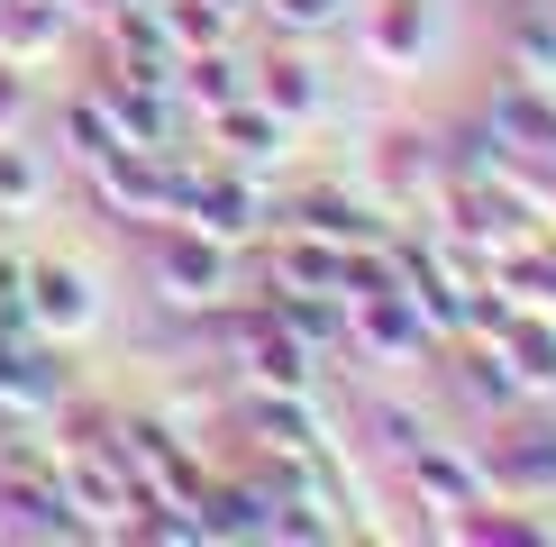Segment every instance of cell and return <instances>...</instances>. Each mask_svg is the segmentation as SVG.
Instances as JSON below:
<instances>
[{
	"label": "cell",
	"mask_w": 556,
	"mask_h": 547,
	"mask_svg": "<svg viewBox=\"0 0 556 547\" xmlns=\"http://www.w3.org/2000/svg\"><path fill=\"white\" fill-rule=\"evenodd\" d=\"M37 192H46V174H37V155L18 147V137H0V211H28Z\"/></svg>",
	"instance_id": "cell-2"
},
{
	"label": "cell",
	"mask_w": 556,
	"mask_h": 547,
	"mask_svg": "<svg viewBox=\"0 0 556 547\" xmlns=\"http://www.w3.org/2000/svg\"><path fill=\"white\" fill-rule=\"evenodd\" d=\"M28 329H37V338H83V329H91L83 274H64V265H37V274H28Z\"/></svg>",
	"instance_id": "cell-1"
},
{
	"label": "cell",
	"mask_w": 556,
	"mask_h": 547,
	"mask_svg": "<svg viewBox=\"0 0 556 547\" xmlns=\"http://www.w3.org/2000/svg\"><path fill=\"white\" fill-rule=\"evenodd\" d=\"M28 119V82H18V64H0V137H18Z\"/></svg>",
	"instance_id": "cell-3"
}]
</instances>
